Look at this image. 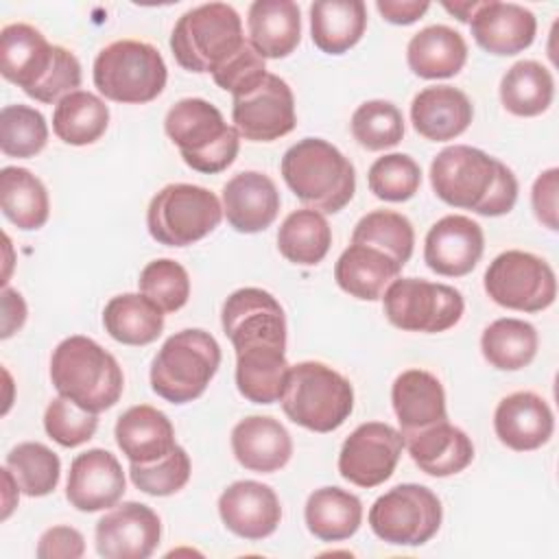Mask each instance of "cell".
<instances>
[{
    "label": "cell",
    "instance_id": "6da1fadb",
    "mask_svg": "<svg viewBox=\"0 0 559 559\" xmlns=\"http://www.w3.org/2000/svg\"><path fill=\"white\" fill-rule=\"evenodd\" d=\"M430 186L443 203L472 210L480 216L509 214L518 201L513 170L504 162L467 144H452L435 155Z\"/></svg>",
    "mask_w": 559,
    "mask_h": 559
},
{
    "label": "cell",
    "instance_id": "7a4b0ae2",
    "mask_svg": "<svg viewBox=\"0 0 559 559\" xmlns=\"http://www.w3.org/2000/svg\"><path fill=\"white\" fill-rule=\"evenodd\" d=\"M280 170L290 192L321 214L341 212L356 192L354 164L321 138L295 142L284 153Z\"/></svg>",
    "mask_w": 559,
    "mask_h": 559
},
{
    "label": "cell",
    "instance_id": "3957f363",
    "mask_svg": "<svg viewBox=\"0 0 559 559\" xmlns=\"http://www.w3.org/2000/svg\"><path fill=\"white\" fill-rule=\"evenodd\" d=\"M50 380L59 395L96 415L111 408L124 389L118 360L83 334H72L52 349Z\"/></svg>",
    "mask_w": 559,
    "mask_h": 559
},
{
    "label": "cell",
    "instance_id": "277c9868",
    "mask_svg": "<svg viewBox=\"0 0 559 559\" xmlns=\"http://www.w3.org/2000/svg\"><path fill=\"white\" fill-rule=\"evenodd\" d=\"M164 131L181 159L197 173L216 175L229 168L240 148V133L205 98H181L164 118Z\"/></svg>",
    "mask_w": 559,
    "mask_h": 559
},
{
    "label": "cell",
    "instance_id": "5b68a950",
    "mask_svg": "<svg viewBox=\"0 0 559 559\" xmlns=\"http://www.w3.org/2000/svg\"><path fill=\"white\" fill-rule=\"evenodd\" d=\"M280 404L293 424L312 432H332L354 411V386L325 362L304 360L290 365Z\"/></svg>",
    "mask_w": 559,
    "mask_h": 559
},
{
    "label": "cell",
    "instance_id": "8992f818",
    "mask_svg": "<svg viewBox=\"0 0 559 559\" xmlns=\"http://www.w3.org/2000/svg\"><path fill=\"white\" fill-rule=\"evenodd\" d=\"M247 44L242 20L227 2H207L188 9L170 33L175 61L188 72H216Z\"/></svg>",
    "mask_w": 559,
    "mask_h": 559
},
{
    "label": "cell",
    "instance_id": "52a82bcc",
    "mask_svg": "<svg viewBox=\"0 0 559 559\" xmlns=\"http://www.w3.org/2000/svg\"><path fill=\"white\" fill-rule=\"evenodd\" d=\"M221 367V345L201 330L188 328L164 341L151 362V389L170 404H188L203 395Z\"/></svg>",
    "mask_w": 559,
    "mask_h": 559
},
{
    "label": "cell",
    "instance_id": "ba28073f",
    "mask_svg": "<svg viewBox=\"0 0 559 559\" xmlns=\"http://www.w3.org/2000/svg\"><path fill=\"white\" fill-rule=\"evenodd\" d=\"M94 85L114 103L142 105L155 100L168 79L159 50L140 39H116L94 59Z\"/></svg>",
    "mask_w": 559,
    "mask_h": 559
},
{
    "label": "cell",
    "instance_id": "9c48e42d",
    "mask_svg": "<svg viewBox=\"0 0 559 559\" xmlns=\"http://www.w3.org/2000/svg\"><path fill=\"white\" fill-rule=\"evenodd\" d=\"M223 221L218 197L194 183H168L148 203L146 227L166 247H188L212 234Z\"/></svg>",
    "mask_w": 559,
    "mask_h": 559
},
{
    "label": "cell",
    "instance_id": "30bf717a",
    "mask_svg": "<svg viewBox=\"0 0 559 559\" xmlns=\"http://www.w3.org/2000/svg\"><path fill=\"white\" fill-rule=\"evenodd\" d=\"M382 310L397 330L437 334L461 321L465 301L454 286L421 277H395L382 293Z\"/></svg>",
    "mask_w": 559,
    "mask_h": 559
},
{
    "label": "cell",
    "instance_id": "8fae6325",
    "mask_svg": "<svg viewBox=\"0 0 559 559\" xmlns=\"http://www.w3.org/2000/svg\"><path fill=\"white\" fill-rule=\"evenodd\" d=\"M367 520L373 535L386 544L424 546L437 535L443 507L430 487L402 483L376 498Z\"/></svg>",
    "mask_w": 559,
    "mask_h": 559
},
{
    "label": "cell",
    "instance_id": "7c38bea8",
    "mask_svg": "<svg viewBox=\"0 0 559 559\" xmlns=\"http://www.w3.org/2000/svg\"><path fill=\"white\" fill-rule=\"evenodd\" d=\"M483 286L493 304L518 312H542L557 297L552 266L544 258L520 249L496 255L485 271Z\"/></svg>",
    "mask_w": 559,
    "mask_h": 559
},
{
    "label": "cell",
    "instance_id": "4fadbf2b",
    "mask_svg": "<svg viewBox=\"0 0 559 559\" xmlns=\"http://www.w3.org/2000/svg\"><path fill=\"white\" fill-rule=\"evenodd\" d=\"M221 325L236 354L253 349L286 352V314L280 301L255 286L234 290L221 310Z\"/></svg>",
    "mask_w": 559,
    "mask_h": 559
},
{
    "label": "cell",
    "instance_id": "5bb4252c",
    "mask_svg": "<svg viewBox=\"0 0 559 559\" xmlns=\"http://www.w3.org/2000/svg\"><path fill=\"white\" fill-rule=\"evenodd\" d=\"M404 448L402 432L384 421H365L352 430L338 452V474L356 487H378L389 480Z\"/></svg>",
    "mask_w": 559,
    "mask_h": 559
},
{
    "label": "cell",
    "instance_id": "9a60e30c",
    "mask_svg": "<svg viewBox=\"0 0 559 559\" xmlns=\"http://www.w3.org/2000/svg\"><path fill=\"white\" fill-rule=\"evenodd\" d=\"M231 120L249 142L280 140L297 124L293 90L282 76L266 72L251 92L231 98Z\"/></svg>",
    "mask_w": 559,
    "mask_h": 559
},
{
    "label": "cell",
    "instance_id": "2e32d148",
    "mask_svg": "<svg viewBox=\"0 0 559 559\" xmlns=\"http://www.w3.org/2000/svg\"><path fill=\"white\" fill-rule=\"evenodd\" d=\"M159 539L162 520L142 502L116 504L96 522V552L105 559H148Z\"/></svg>",
    "mask_w": 559,
    "mask_h": 559
},
{
    "label": "cell",
    "instance_id": "e0dca14e",
    "mask_svg": "<svg viewBox=\"0 0 559 559\" xmlns=\"http://www.w3.org/2000/svg\"><path fill=\"white\" fill-rule=\"evenodd\" d=\"M59 52L61 46L50 44L44 33L31 24L13 22L0 31V72L31 98L46 83Z\"/></svg>",
    "mask_w": 559,
    "mask_h": 559
},
{
    "label": "cell",
    "instance_id": "ac0fdd59",
    "mask_svg": "<svg viewBox=\"0 0 559 559\" xmlns=\"http://www.w3.org/2000/svg\"><path fill=\"white\" fill-rule=\"evenodd\" d=\"M483 227L463 214L439 218L426 234L424 262L443 277H463L472 273L483 258Z\"/></svg>",
    "mask_w": 559,
    "mask_h": 559
},
{
    "label": "cell",
    "instance_id": "d6986e66",
    "mask_svg": "<svg viewBox=\"0 0 559 559\" xmlns=\"http://www.w3.org/2000/svg\"><path fill=\"white\" fill-rule=\"evenodd\" d=\"M124 472L118 459L103 448H92L72 459L66 498L83 513L111 509L124 496Z\"/></svg>",
    "mask_w": 559,
    "mask_h": 559
},
{
    "label": "cell",
    "instance_id": "ffe728a7",
    "mask_svg": "<svg viewBox=\"0 0 559 559\" xmlns=\"http://www.w3.org/2000/svg\"><path fill=\"white\" fill-rule=\"evenodd\" d=\"M218 515L227 531L242 539H264L282 520L277 493L258 480H236L218 498Z\"/></svg>",
    "mask_w": 559,
    "mask_h": 559
},
{
    "label": "cell",
    "instance_id": "44dd1931",
    "mask_svg": "<svg viewBox=\"0 0 559 559\" xmlns=\"http://www.w3.org/2000/svg\"><path fill=\"white\" fill-rule=\"evenodd\" d=\"M469 31L483 50L498 57H511L533 44L537 20L533 11L522 4L485 0L478 2L472 13Z\"/></svg>",
    "mask_w": 559,
    "mask_h": 559
},
{
    "label": "cell",
    "instance_id": "7402d4cb",
    "mask_svg": "<svg viewBox=\"0 0 559 559\" xmlns=\"http://www.w3.org/2000/svg\"><path fill=\"white\" fill-rule=\"evenodd\" d=\"M223 216L240 234H258L273 225L280 212V192L275 181L260 170L234 175L221 194Z\"/></svg>",
    "mask_w": 559,
    "mask_h": 559
},
{
    "label": "cell",
    "instance_id": "603a6c76",
    "mask_svg": "<svg viewBox=\"0 0 559 559\" xmlns=\"http://www.w3.org/2000/svg\"><path fill=\"white\" fill-rule=\"evenodd\" d=\"M493 430L502 445L515 452H531L550 441L555 432V415L542 395L533 391H515L498 402Z\"/></svg>",
    "mask_w": 559,
    "mask_h": 559
},
{
    "label": "cell",
    "instance_id": "cb8c5ba5",
    "mask_svg": "<svg viewBox=\"0 0 559 559\" xmlns=\"http://www.w3.org/2000/svg\"><path fill=\"white\" fill-rule=\"evenodd\" d=\"M413 463L428 476L445 478L463 472L474 461L472 439L448 419L402 435Z\"/></svg>",
    "mask_w": 559,
    "mask_h": 559
},
{
    "label": "cell",
    "instance_id": "d4e9b609",
    "mask_svg": "<svg viewBox=\"0 0 559 559\" xmlns=\"http://www.w3.org/2000/svg\"><path fill=\"white\" fill-rule=\"evenodd\" d=\"M231 450L236 461L255 474H273L293 456L288 430L269 415H249L231 430Z\"/></svg>",
    "mask_w": 559,
    "mask_h": 559
},
{
    "label": "cell",
    "instance_id": "484cf974",
    "mask_svg": "<svg viewBox=\"0 0 559 559\" xmlns=\"http://www.w3.org/2000/svg\"><path fill=\"white\" fill-rule=\"evenodd\" d=\"M472 118L474 107L467 94L452 85L424 87L411 103V122L430 142L459 138L472 124Z\"/></svg>",
    "mask_w": 559,
    "mask_h": 559
},
{
    "label": "cell",
    "instance_id": "4316f807",
    "mask_svg": "<svg viewBox=\"0 0 559 559\" xmlns=\"http://www.w3.org/2000/svg\"><path fill=\"white\" fill-rule=\"evenodd\" d=\"M391 404L400 432L408 435L448 419L445 391L441 380L426 369L402 371L391 386Z\"/></svg>",
    "mask_w": 559,
    "mask_h": 559
},
{
    "label": "cell",
    "instance_id": "83f0119b",
    "mask_svg": "<svg viewBox=\"0 0 559 559\" xmlns=\"http://www.w3.org/2000/svg\"><path fill=\"white\" fill-rule=\"evenodd\" d=\"M114 437L129 463H153L177 448L170 419L148 404L127 408L116 421Z\"/></svg>",
    "mask_w": 559,
    "mask_h": 559
},
{
    "label": "cell",
    "instance_id": "f1b7e54d",
    "mask_svg": "<svg viewBox=\"0 0 559 559\" xmlns=\"http://www.w3.org/2000/svg\"><path fill=\"white\" fill-rule=\"evenodd\" d=\"M249 44L262 59L288 57L301 39V11L293 0H255L247 13Z\"/></svg>",
    "mask_w": 559,
    "mask_h": 559
},
{
    "label": "cell",
    "instance_id": "f546056e",
    "mask_svg": "<svg viewBox=\"0 0 559 559\" xmlns=\"http://www.w3.org/2000/svg\"><path fill=\"white\" fill-rule=\"evenodd\" d=\"M400 271L402 264L389 253L369 245L352 242L334 264V280L347 295L362 301H376Z\"/></svg>",
    "mask_w": 559,
    "mask_h": 559
},
{
    "label": "cell",
    "instance_id": "4dcf8cb0",
    "mask_svg": "<svg viewBox=\"0 0 559 559\" xmlns=\"http://www.w3.org/2000/svg\"><path fill=\"white\" fill-rule=\"evenodd\" d=\"M467 44L445 24H432L415 33L406 46V63L421 79H450L463 70Z\"/></svg>",
    "mask_w": 559,
    "mask_h": 559
},
{
    "label": "cell",
    "instance_id": "1f68e13d",
    "mask_svg": "<svg viewBox=\"0 0 559 559\" xmlns=\"http://www.w3.org/2000/svg\"><path fill=\"white\" fill-rule=\"evenodd\" d=\"M367 28L362 0H317L310 4V35L325 55H343L360 41Z\"/></svg>",
    "mask_w": 559,
    "mask_h": 559
},
{
    "label": "cell",
    "instance_id": "d6a6232c",
    "mask_svg": "<svg viewBox=\"0 0 559 559\" xmlns=\"http://www.w3.org/2000/svg\"><path fill=\"white\" fill-rule=\"evenodd\" d=\"M304 518L317 539L343 542L360 528L362 502L341 487H321L308 496Z\"/></svg>",
    "mask_w": 559,
    "mask_h": 559
},
{
    "label": "cell",
    "instance_id": "836d02e7",
    "mask_svg": "<svg viewBox=\"0 0 559 559\" xmlns=\"http://www.w3.org/2000/svg\"><path fill=\"white\" fill-rule=\"evenodd\" d=\"M0 207L17 229H39L50 214L48 190L28 168L4 166L0 170Z\"/></svg>",
    "mask_w": 559,
    "mask_h": 559
},
{
    "label": "cell",
    "instance_id": "e575fe53",
    "mask_svg": "<svg viewBox=\"0 0 559 559\" xmlns=\"http://www.w3.org/2000/svg\"><path fill=\"white\" fill-rule=\"evenodd\" d=\"M105 332L122 345H148L164 330V312L142 293H122L103 310Z\"/></svg>",
    "mask_w": 559,
    "mask_h": 559
},
{
    "label": "cell",
    "instance_id": "d590c367",
    "mask_svg": "<svg viewBox=\"0 0 559 559\" xmlns=\"http://www.w3.org/2000/svg\"><path fill=\"white\" fill-rule=\"evenodd\" d=\"M539 347L535 325L524 319L502 317L491 321L480 336L483 358L500 371H518L533 362Z\"/></svg>",
    "mask_w": 559,
    "mask_h": 559
},
{
    "label": "cell",
    "instance_id": "8d00e7d4",
    "mask_svg": "<svg viewBox=\"0 0 559 559\" xmlns=\"http://www.w3.org/2000/svg\"><path fill=\"white\" fill-rule=\"evenodd\" d=\"M555 96V79L546 66L533 59L513 63L500 81L502 107L520 118L544 114Z\"/></svg>",
    "mask_w": 559,
    "mask_h": 559
},
{
    "label": "cell",
    "instance_id": "74e56055",
    "mask_svg": "<svg viewBox=\"0 0 559 559\" xmlns=\"http://www.w3.org/2000/svg\"><path fill=\"white\" fill-rule=\"evenodd\" d=\"M109 124V107L92 92L76 90L63 96L52 111V131L70 146L94 144Z\"/></svg>",
    "mask_w": 559,
    "mask_h": 559
},
{
    "label": "cell",
    "instance_id": "f35d334b",
    "mask_svg": "<svg viewBox=\"0 0 559 559\" xmlns=\"http://www.w3.org/2000/svg\"><path fill=\"white\" fill-rule=\"evenodd\" d=\"M290 365L284 349H253L236 354V386L253 404L280 402Z\"/></svg>",
    "mask_w": 559,
    "mask_h": 559
},
{
    "label": "cell",
    "instance_id": "ab89813d",
    "mask_svg": "<svg viewBox=\"0 0 559 559\" xmlns=\"http://www.w3.org/2000/svg\"><path fill=\"white\" fill-rule=\"evenodd\" d=\"M332 245V229L328 218L310 207L290 212L277 231L280 253L299 266L319 264Z\"/></svg>",
    "mask_w": 559,
    "mask_h": 559
},
{
    "label": "cell",
    "instance_id": "60d3db41",
    "mask_svg": "<svg viewBox=\"0 0 559 559\" xmlns=\"http://www.w3.org/2000/svg\"><path fill=\"white\" fill-rule=\"evenodd\" d=\"M4 465L13 474L20 491L28 498H41L57 489L61 476L59 456L39 441L17 443L9 454Z\"/></svg>",
    "mask_w": 559,
    "mask_h": 559
},
{
    "label": "cell",
    "instance_id": "b9f144b4",
    "mask_svg": "<svg viewBox=\"0 0 559 559\" xmlns=\"http://www.w3.org/2000/svg\"><path fill=\"white\" fill-rule=\"evenodd\" d=\"M352 242L376 247L404 266L413 255L415 229L411 221L400 212L373 210L356 223L352 231Z\"/></svg>",
    "mask_w": 559,
    "mask_h": 559
},
{
    "label": "cell",
    "instance_id": "7bdbcfd3",
    "mask_svg": "<svg viewBox=\"0 0 559 559\" xmlns=\"http://www.w3.org/2000/svg\"><path fill=\"white\" fill-rule=\"evenodd\" d=\"M352 135L367 151H384L402 142L404 118L391 100L373 98L358 105L352 114Z\"/></svg>",
    "mask_w": 559,
    "mask_h": 559
},
{
    "label": "cell",
    "instance_id": "ee69618b",
    "mask_svg": "<svg viewBox=\"0 0 559 559\" xmlns=\"http://www.w3.org/2000/svg\"><path fill=\"white\" fill-rule=\"evenodd\" d=\"M48 142V124L41 111L28 105H7L0 111V151L7 157H35Z\"/></svg>",
    "mask_w": 559,
    "mask_h": 559
},
{
    "label": "cell",
    "instance_id": "f6af8a7d",
    "mask_svg": "<svg viewBox=\"0 0 559 559\" xmlns=\"http://www.w3.org/2000/svg\"><path fill=\"white\" fill-rule=\"evenodd\" d=\"M369 190L391 203H402L415 197L421 186V168L406 153H389L378 157L367 173Z\"/></svg>",
    "mask_w": 559,
    "mask_h": 559
},
{
    "label": "cell",
    "instance_id": "bcb514c9",
    "mask_svg": "<svg viewBox=\"0 0 559 559\" xmlns=\"http://www.w3.org/2000/svg\"><path fill=\"white\" fill-rule=\"evenodd\" d=\"M140 293L151 299L162 312H177L188 304L190 277L188 271L170 258L148 262L138 280Z\"/></svg>",
    "mask_w": 559,
    "mask_h": 559
},
{
    "label": "cell",
    "instance_id": "7dc6e473",
    "mask_svg": "<svg viewBox=\"0 0 559 559\" xmlns=\"http://www.w3.org/2000/svg\"><path fill=\"white\" fill-rule=\"evenodd\" d=\"M192 463L188 452L177 445L166 456L153 461V463H131L129 465V478L131 483L148 493V496H173L179 489L186 487L190 480Z\"/></svg>",
    "mask_w": 559,
    "mask_h": 559
},
{
    "label": "cell",
    "instance_id": "c3c4849f",
    "mask_svg": "<svg viewBox=\"0 0 559 559\" xmlns=\"http://www.w3.org/2000/svg\"><path fill=\"white\" fill-rule=\"evenodd\" d=\"M44 428L55 443L63 448H76L94 437L98 428V415L59 395L46 406Z\"/></svg>",
    "mask_w": 559,
    "mask_h": 559
},
{
    "label": "cell",
    "instance_id": "681fc988",
    "mask_svg": "<svg viewBox=\"0 0 559 559\" xmlns=\"http://www.w3.org/2000/svg\"><path fill=\"white\" fill-rule=\"evenodd\" d=\"M264 76H266V63L249 44V39L231 59H227L216 72H212L214 83L225 92H229L231 98L251 92Z\"/></svg>",
    "mask_w": 559,
    "mask_h": 559
},
{
    "label": "cell",
    "instance_id": "f907efd6",
    "mask_svg": "<svg viewBox=\"0 0 559 559\" xmlns=\"http://www.w3.org/2000/svg\"><path fill=\"white\" fill-rule=\"evenodd\" d=\"M35 555L39 559H79L85 555V539L72 526H52L41 533Z\"/></svg>",
    "mask_w": 559,
    "mask_h": 559
},
{
    "label": "cell",
    "instance_id": "816d5d0a",
    "mask_svg": "<svg viewBox=\"0 0 559 559\" xmlns=\"http://www.w3.org/2000/svg\"><path fill=\"white\" fill-rule=\"evenodd\" d=\"M557 192H559V170L548 168L537 175L533 190H531V203L535 218L548 227L550 231H557Z\"/></svg>",
    "mask_w": 559,
    "mask_h": 559
},
{
    "label": "cell",
    "instance_id": "f5cc1de1",
    "mask_svg": "<svg viewBox=\"0 0 559 559\" xmlns=\"http://www.w3.org/2000/svg\"><path fill=\"white\" fill-rule=\"evenodd\" d=\"M376 9L380 11V15L386 22L406 26V24L417 22L430 9V2H419V0H404V2H400V0H378Z\"/></svg>",
    "mask_w": 559,
    "mask_h": 559
},
{
    "label": "cell",
    "instance_id": "db71d44e",
    "mask_svg": "<svg viewBox=\"0 0 559 559\" xmlns=\"http://www.w3.org/2000/svg\"><path fill=\"white\" fill-rule=\"evenodd\" d=\"M26 321V304L22 295L9 286L2 288V338H9Z\"/></svg>",
    "mask_w": 559,
    "mask_h": 559
},
{
    "label": "cell",
    "instance_id": "11a10c76",
    "mask_svg": "<svg viewBox=\"0 0 559 559\" xmlns=\"http://www.w3.org/2000/svg\"><path fill=\"white\" fill-rule=\"evenodd\" d=\"M2 483H4V500H2V520H7L9 515H11V511L17 507V493H20V487H17V483H15V478H13V474L9 472V467L4 465L2 467Z\"/></svg>",
    "mask_w": 559,
    "mask_h": 559
},
{
    "label": "cell",
    "instance_id": "9f6ffc18",
    "mask_svg": "<svg viewBox=\"0 0 559 559\" xmlns=\"http://www.w3.org/2000/svg\"><path fill=\"white\" fill-rule=\"evenodd\" d=\"M478 0H459V2H443V9L450 11L459 22H469L472 13L476 11Z\"/></svg>",
    "mask_w": 559,
    "mask_h": 559
}]
</instances>
